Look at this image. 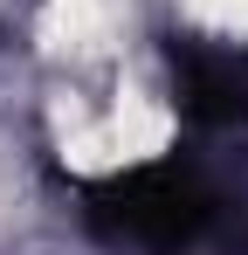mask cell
I'll return each mask as SVG.
<instances>
[{"instance_id":"6da1fadb","label":"cell","mask_w":248,"mask_h":255,"mask_svg":"<svg viewBox=\"0 0 248 255\" xmlns=\"http://www.w3.org/2000/svg\"><path fill=\"white\" fill-rule=\"evenodd\" d=\"M76 200L111 255H248V200L179 152L83 179Z\"/></svg>"},{"instance_id":"7a4b0ae2","label":"cell","mask_w":248,"mask_h":255,"mask_svg":"<svg viewBox=\"0 0 248 255\" xmlns=\"http://www.w3.org/2000/svg\"><path fill=\"white\" fill-rule=\"evenodd\" d=\"M172 111L193 131H248V42H200L172 35Z\"/></svg>"}]
</instances>
